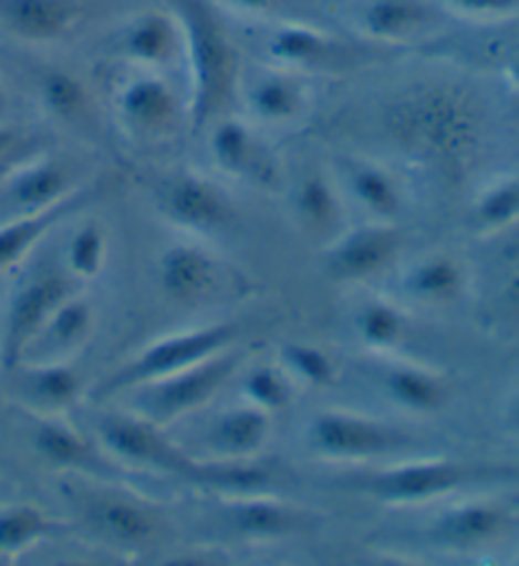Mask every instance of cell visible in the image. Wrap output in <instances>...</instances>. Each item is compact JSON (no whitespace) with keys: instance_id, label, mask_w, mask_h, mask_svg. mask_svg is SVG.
Returning a JSON list of instances; mask_svg holds the SVG:
<instances>
[{"instance_id":"6da1fadb","label":"cell","mask_w":519,"mask_h":566,"mask_svg":"<svg viewBox=\"0 0 519 566\" xmlns=\"http://www.w3.org/2000/svg\"><path fill=\"white\" fill-rule=\"evenodd\" d=\"M178 18L190 76L188 112L196 127H206L239 92V59L221 23L200 0H186Z\"/></svg>"},{"instance_id":"7a4b0ae2","label":"cell","mask_w":519,"mask_h":566,"mask_svg":"<svg viewBox=\"0 0 519 566\" xmlns=\"http://www.w3.org/2000/svg\"><path fill=\"white\" fill-rule=\"evenodd\" d=\"M515 468L466 463L451 458H428L398 463L383 471H373L363 478H355L353 485L373 499L393 506H413V503H430L446 499L464 485L497 481V478H515Z\"/></svg>"},{"instance_id":"3957f363","label":"cell","mask_w":519,"mask_h":566,"mask_svg":"<svg viewBox=\"0 0 519 566\" xmlns=\"http://www.w3.org/2000/svg\"><path fill=\"white\" fill-rule=\"evenodd\" d=\"M236 336H239V329L233 324H208L200 326V329H186L157 339L139 352L129 365L114 371L104 382L102 395H114L129 387H145L157 382V379L170 377L175 371L196 365V361L231 349Z\"/></svg>"},{"instance_id":"277c9868","label":"cell","mask_w":519,"mask_h":566,"mask_svg":"<svg viewBox=\"0 0 519 566\" xmlns=\"http://www.w3.org/2000/svg\"><path fill=\"white\" fill-rule=\"evenodd\" d=\"M72 294V281L59 273H43L15 291L0 329V367L13 371L29 357L43 326Z\"/></svg>"},{"instance_id":"5b68a950","label":"cell","mask_w":519,"mask_h":566,"mask_svg":"<svg viewBox=\"0 0 519 566\" xmlns=\"http://www.w3.org/2000/svg\"><path fill=\"white\" fill-rule=\"evenodd\" d=\"M239 354L224 349L204 361H196L186 369L175 371V375L157 379L153 385H145V405L147 415L153 422H170L183 418L200 405L214 400L221 392V387L231 379L236 365H239Z\"/></svg>"},{"instance_id":"8992f818","label":"cell","mask_w":519,"mask_h":566,"mask_svg":"<svg viewBox=\"0 0 519 566\" xmlns=\"http://www.w3.org/2000/svg\"><path fill=\"white\" fill-rule=\"evenodd\" d=\"M114 114L135 139H163L178 127L180 99L163 76L137 69L114 92Z\"/></svg>"},{"instance_id":"52a82bcc","label":"cell","mask_w":519,"mask_h":566,"mask_svg":"<svg viewBox=\"0 0 519 566\" xmlns=\"http://www.w3.org/2000/svg\"><path fill=\"white\" fill-rule=\"evenodd\" d=\"M310 442L316 453L334 460H373L403 448L406 438L388 422L355 412H322L310 422Z\"/></svg>"},{"instance_id":"ba28073f","label":"cell","mask_w":519,"mask_h":566,"mask_svg":"<svg viewBox=\"0 0 519 566\" xmlns=\"http://www.w3.org/2000/svg\"><path fill=\"white\" fill-rule=\"evenodd\" d=\"M398 129L428 153L459 155L474 142L477 119L456 96L428 94L403 109Z\"/></svg>"},{"instance_id":"9c48e42d","label":"cell","mask_w":519,"mask_h":566,"mask_svg":"<svg viewBox=\"0 0 519 566\" xmlns=\"http://www.w3.org/2000/svg\"><path fill=\"white\" fill-rule=\"evenodd\" d=\"M517 511L497 499H474L438 513L428 534L438 546L451 552H479L512 534Z\"/></svg>"},{"instance_id":"30bf717a","label":"cell","mask_w":519,"mask_h":566,"mask_svg":"<svg viewBox=\"0 0 519 566\" xmlns=\"http://www.w3.org/2000/svg\"><path fill=\"white\" fill-rule=\"evenodd\" d=\"M100 440L122 463L157 468V471L188 473L190 460L165 438L160 424L135 415H107L100 424Z\"/></svg>"},{"instance_id":"8fae6325","label":"cell","mask_w":519,"mask_h":566,"mask_svg":"<svg viewBox=\"0 0 519 566\" xmlns=\"http://www.w3.org/2000/svg\"><path fill=\"white\" fill-rule=\"evenodd\" d=\"M403 235L393 223L363 226L334 238L328 251V271L334 281H367L398 259Z\"/></svg>"},{"instance_id":"7c38bea8","label":"cell","mask_w":519,"mask_h":566,"mask_svg":"<svg viewBox=\"0 0 519 566\" xmlns=\"http://www.w3.org/2000/svg\"><path fill=\"white\" fill-rule=\"evenodd\" d=\"M120 56L135 69H165L183 56V25L178 13L143 11L117 33Z\"/></svg>"},{"instance_id":"4fadbf2b","label":"cell","mask_w":519,"mask_h":566,"mask_svg":"<svg viewBox=\"0 0 519 566\" xmlns=\"http://www.w3.org/2000/svg\"><path fill=\"white\" fill-rule=\"evenodd\" d=\"M210 157L221 172L263 185V188L274 185L279 177L274 155L257 137V132L243 122L221 119L216 124L210 132Z\"/></svg>"},{"instance_id":"5bb4252c","label":"cell","mask_w":519,"mask_h":566,"mask_svg":"<svg viewBox=\"0 0 519 566\" xmlns=\"http://www.w3.org/2000/svg\"><path fill=\"white\" fill-rule=\"evenodd\" d=\"M90 526L122 546H145L160 531V521L143 501L120 491H92L82 501Z\"/></svg>"},{"instance_id":"9a60e30c","label":"cell","mask_w":519,"mask_h":566,"mask_svg":"<svg viewBox=\"0 0 519 566\" xmlns=\"http://www.w3.org/2000/svg\"><path fill=\"white\" fill-rule=\"evenodd\" d=\"M239 86L251 117L263 124H294L310 106V92L289 69L261 71L251 78L239 76Z\"/></svg>"},{"instance_id":"2e32d148","label":"cell","mask_w":519,"mask_h":566,"mask_svg":"<svg viewBox=\"0 0 519 566\" xmlns=\"http://www.w3.org/2000/svg\"><path fill=\"white\" fill-rule=\"evenodd\" d=\"M163 210L173 223L190 230L224 228L231 218V202L214 182L196 175H180L167 182L163 192Z\"/></svg>"},{"instance_id":"e0dca14e","label":"cell","mask_w":519,"mask_h":566,"mask_svg":"<svg viewBox=\"0 0 519 566\" xmlns=\"http://www.w3.org/2000/svg\"><path fill=\"white\" fill-rule=\"evenodd\" d=\"M160 286L180 306L206 301L218 286V265L198 245H173L160 259Z\"/></svg>"},{"instance_id":"ac0fdd59","label":"cell","mask_w":519,"mask_h":566,"mask_svg":"<svg viewBox=\"0 0 519 566\" xmlns=\"http://www.w3.org/2000/svg\"><path fill=\"white\" fill-rule=\"evenodd\" d=\"M82 18L76 0H0V23L23 41H56Z\"/></svg>"},{"instance_id":"d6986e66","label":"cell","mask_w":519,"mask_h":566,"mask_svg":"<svg viewBox=\"0 0 519 566\" xmlns=\"http://www.w3.org/2000/svg\"><path fill=\"white\" fill-rule=\"evenodd\" d=\"M269 412L251 402L221 412L208 430L210 453L221 458L224 463H241L257 455L269 440Z\"/></svg>"},{"instance_id":"ffe728a7","label":"cell","mask_w":519,"mask_h":566,"mask_svg":"<svg viewBox=\"0 0 519 566\" xmlns=\"http://www.w3.org/2000/svg\"><path fill=\"white\" fill-rule=\"evenodd\" d=\"M8 195L23 212L59 206L72 198V172L54 157L33 159V163L15 167L6 180Z\"/></svg>"},{"instance_id":"44dd1931","label":"cell","mask_w":519,"mask_h":566,"mask_svg":"<svg viewBox=\"0 0 519 566\" xmlns=\"http://www.w3.org/2000/svg\"><path fill=\"white\" fill-rule=\"evenodd\" d=\"M469 289L466 263L451 253H434L411 265L406 291L413 301L426 306H451L461 301Z\"/></svg>"},{"instance_id":"7402d4cb","label":"cell","mask_w":519,"mask_h":566,"mask_svg":"<svg viewBox=\"0 0 519 566\" xmlns=\"http://www.w3.org/2000/svg\"><path fill=\"white\" fill-rule=\"evenodd\" d=\"M436 21L428 0H371L360 13V25L375 41L403 43L426 33Z\"/></svg>"},{"instance_id":"603a6c76","label":"cell","mask_w":519,"mask_h":566,"mask_svg":"<svg viewBox=\"0 0 519 566\" xmlns=\"http://www.w3.org/2000/svg\"><path fill=\"white\" fill-rule=\"evenodd\" d=\"M294 212L307 233L316 241H334L342 233V202L322 172H307L294 188Z\"/></svg>"},{"instance_id":"cb8c5ba5","label":"cell","mask_w":519,"mask_h":566,"mask_svg":"<svg viewBox=\"0 0 519 566\" xmlns=\"http://www.w3.org/2000/svg\"><path fill=\"white\" fill-rule=\"evenodd\" d=\"M228 521L241 536L249 538H279L310 526L302 511L271 499H246L233 503L228 511Z\"/></svg>"},{"instance_id":"d4e9b609","label":"cell","mask_w":519,"mask_h":566,"mask_svg":"<svg viewBox=\"0 0 519 566\" xmlns=\"http://www.w3.org/2000/svg\"><path fill=\"white\" fill-rule=\"evenodd\" d=\"M391 400L416 415H434L448 402V385L442 375L416 365H395L385 375Z\"/></svg>"},{"instance_id":"484cf974","label":"cell","mask_w":519,"mask_h":566,"mask_svg":"<svg viewBox=\"0 0 519 566\" xmlns=\"http://www.w3.org/2000/svg\"><path fill=\"white\" fill-rule=\"evenodd\" d=\"M267 53L281 69H316L332 59L334 43L310 25L281 23L267 35Z\"/></svg>"},{"instance_id":"4316f807","label":"cell","mask_w":519,"mask_h":566,"mask_svg":"<svg viewBox=\"0 0 519 566\" xmlns=\"http://www.w3.org/2000/svg\"><path fill=\"white\" fill-rule=\"evenodd\" d=\"M347 188L353 198L381 223H393L403 210V192L395 177L371 163H353L347 170Z\"/></svg>"},{"instance_id":"83f0119b","label":"cell","mask_w":519,"mask_h":566,"mask_svg":"<svg viewBox=\"0 0 519 566\" xmlns=\"http://www.w3.org/2000/svg\"><path fill=\"white\" fill-rule=\"evenodd\" d=\"M72 202L74 198H69L64 202H59V206L23 212L21 218H13L0 226V273L13 269V265L49 233L51 226L59 223L61 218H66Z\"/></svg>"},{"instance_id":"f1b7e54d","label":"cell","mask_w":519,"mask_h":566,"mask_svg":"<svg viewBox=\"0 0 519 566\" xmlns=\"http://www.w3.org/2000/svg\"><path fill=\"white\" fill-rule=\"evenodd\" d=\"M33 446L46 463L59 468H86L96 458L92 442L61 420L41 422L33 432Z\"/></svg>"},{"instance_id":"f546056e","label":"cell","mask_w":519,"mask_h":566,"mask_svg":"<svg viewBox=\"0 0 519 566\" xmlns=\"http://www.w3.org/2000/svg\"><path fill=\"white\" fill-rule=\"evenodd\" d=\"M79 385H82L79 371L59 359L41 361V365L25 371L23 377L25 397L31 402L46 407H64L72 402L79 395Z\"/></svg>"},{"instance_id":"4dcf8cb0","label":"cell","mask_w":519,"mask_h":566,"mask_svg":"<svg viewBox=\"0 0 519 566\" xmlns=\"http://www.w3.org/2000/svg\"><path fill=\"white\" fill-rule=\"evenodd\" d=\"M94 326V308L86 304L84 298H76L74 294L61 304L43 332L37 336V342H49L51 349L72 352L90 339Z\"/></svg>"},{"instance_id":"1f68e13d","label":"cell","mask_w":519,"mask_h":566,"mask_svg":"<svg viewBox=\"0 0 519 566\" xmlns=\"http://www.w3.org/2000/svg\"><path fill=\"white\" fill-rule=\"evenodd\" d=\"M51 521L33 506L0 509V559L25 552L49 536Z\"/></svg>"},{"instance_id":"d6a6232c","label":"cell","mask_w":519,"mask_h":566,"mask_svg":"<svg viewBox=\"0 0 519 566\" xmlns=\"http://www.w3.org/2000/svg\"><path fill=\"white\" fill-rule=\"evenodd\" d=\"M474 220L489 233L519 223V175H507L491 182L474 206Z\"/></svg>"},{"instance_id":"836d02e7","label":"cell","mask_w":519,"mask_h":566,"mask_svg":"<svg viewBox=\"0 0 519 566\" xmlns=\"http://www.w3.org/2000/svg\"><path fill=\"white\" fill-rule=\"evenodd\" d=\"M406 316L388 301H367L357 314V334L367 347L393 349L406 339Z\"/></svg>"},{"instance_id":"e575fe53","label":"cell","mask_w":519,"mask_h":566,"mask_svg":"<svg viewBox=\"0 0 519 566\" xmlns=\"http://www.w3.org/2000/svg\"><path fill=\"white\" fill-rule=\"evenodd\" d=\"M243 395L246 402L257 405L271 415L277 410H284V407L292 402L294 379L287 375V369L281 365L253 367L243 379Z\"/></svg>"},{"instance_id":"d590c367","label":"cell","mask_w":519,"mask_h":566,"mask_svg":"<svg viewBox=\"0 0 519 566\" xmlns=\"http://www.w3.org/2000/svg\"><path fill=\"white\" fill-rule=\"evenodd\" d=\"M107 263V233L102 226L86 223L76 230L66 245V269L74 279L100 276Z\"/></svg>"},{"instance_id":"8d00e7d4","label":"cell","mask_w":519,"mask_h":566,"mask_svg":"<svg viewBox=\"0 0 519 566\" xmlns=\"http://www.w3.org/2000/svg\"><path fill=\"white\" fill-rule=\"evenodd\" d=\"M281 367L294 382H302L304 387H332L338 377L334 361L310 344H287L281 349Z\"/></svg>"},{"instance_id":"74e56055","label":"cell","mask_w":519,"mask_h":566,"mask_svg":"<svg viewBox=\"0 0 519 566\" xmlns=\"http://www.w3.org/2000/svg\"><path fill=\"white\" fill-rule=\"evenodd\" d=\"M43 106L59 119H74L86 109V88L66 71H51L41 78Z\"/></svg>"},{"instance_id":"f35d334b","label":"cell","mask_w":519,"mask_h":566,"mask_svg":"<svg viewBox=\"0 0 519 566\" xmlns=\"http://www.w3.org/2000/svg\"><path fill=\"white\" fill-rule=\"evenodd\" d=\"M444 3L471 18H507L519 13V0H444Z\"/></svg>"},{"instance_id":"ab89813d","label":"cell","mask_w":519,"mask_h":566,"mask_svg":"<svg viewBox=\"0 0 519 566\" xmlns=\"http://www.w3.org/2000/svg\"><path fill=\"white\" fill-rule=\"evenodd\" d=\"M505 304L519 318V245L509 259V276L505 283Z\"/></svg>"},{"instance_id":"60d3db41","label":"cell","mask_w":519,"mask_h":566,"mask_svg":"<svg viewBox=\"0 0 519 566\" xmlns=\"http://www.w3.org/2000/svg\"><path fill=\"white\" fill-rule=\"evenodd\" d=\"M505 424L507 430H512L515 436H519V387L509 397L507 405H505Z\"/></svg>"},{"instance_id":"b9f144b4","label":"cell","mask_w":519,"mask_h":566,"mask_svg":"<svg viewBox=\"0 0 519 566\" xmlns=\"http://www.w3.org/2000/svg\"><path fill=\"white\" fill-rule=\"evenodd\" d=\"M15 147H19V135L6 124H0V159L3 157H13Z\"/></svg>"},{"instance_id":"7bdbcfd3","label":"cell","mask_w":519,"mask_h":566,"mask_svg":"<svg viewBox=\"0 0 519 566\" xmlns=\"http://www.w3.org/2000/svg\"><path fill=\"white\" fill-rule=\"evenodd\" d=\"M231 3L249 13H267L279 3V0H231Z\"/></svg>"},{"instance_id":"ee69618b","label":"cell","mask_w":519,"mask_h":566,"mask_svg":"<svg viewBox=\"0 0 519 566\" xmlns=\"http://www.w3.org/2000/svg\"><path fill=\"white\" fill-rule=\"evenodd\" d=\"M507 78H509V84H512L519 92V51L515 53L512 61L507 64Z\"/></svg>"},{"instance_id":"f6af8a7d","label":"cell","mask_w":519,"mask_h":566,"mask_svg":"<svg viewBox=\"0 0 519 566\" xmlns=\"http://www.w3.org/2000/svg\"><path fill=\"white\" fill-rule=\"evenodd\" d=\"M15 167H19V165L13 163V157H3V159H0V185H3V182L8 180V177L13 175Z\"/></svg>"},{"instance_id":"bcb514c9","label":"cell","mask_w":519,"mask_h":566,"mask_svg":"<svg viewBox=\"0 0 519 566\" xmlns=\"http://www.w3.org/2000/svg\"><path fill=\"white\" fill-rule=\"evenodd\" d=\"M6 112V94H3V86H0V117H3Z\"/></svg>"}]
</instances>
